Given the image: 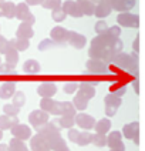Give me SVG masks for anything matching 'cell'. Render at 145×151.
<instances>
[{"instance_id": "obj_34", "label": "cell", "mask_w": 145, "mask_h": 151, "mask_svg": "<svg viewBox=\"0 0 145 151\" xmlns=\"http://www.w3.org/2000/svg\"><path fill=\"white\" fill-rule=\"evenodd\" d=\"M53 47H61L60 44L54 42V40H51V39H46V40H43L40 44H39V50L40 51H46V50H50Z\"/></svg>"}, {"instance_id": "obj_15", "label": "cell", "mask_w": 145, "mask_h": 151, "mask_svg": "<svg viewBox=\"0 0 145 151\" xmlns=\"http://www.w3.org/2000/svg\"><path fill=\"white\" fill-rule=\"evenodd\" d=\"M30 147H31V151H51L49 143L46 141V138L39 133L30 138Z\"/></svg>"}, {"instance_id": "obj_48", "label": "cell", "mask_w": 145, "mask_h": 151, "mask_svg": "<svg viewBox=\"0 0 145 151\" xmlns=\"http://www.w3.org/2000/svg\"><path fill=\"white\" fill-rule=\"evenodd\" d=\"M1 138H3V131L0 130V140H1Z\"/></svg>"}, {"instance_id": "obj_44", "label": "cell", "mask_w": 145, "mask_h": 151, "mask_svg": "<svg viewBox=\"0 0 145 151\" xmlns=\"http://www.w3.org/2000/svg\"><path fill=\"white\" fill-rule=\"evenodd\" d=\"M43 0H26V3L27 4H30V6H37V4H41Z\"/></svg>"}, {"instance_id": "obj_45", "label": "cell", "mask_w": 145, "mask_h": 151, "mask_svg": "<svg viewBox=\"0 0 145 151\" xmlns=\"http://www.w3.org/2000/svg\"><path fill=\"white\" fill-rule=\"evenodd\" d=\"M138 44H139V37H136L135 39V43H134V49H135V51L138 53V50H139V47H138Z\"/></svg>"}, {"instance_id": "obj_28", "label": "cell", "mask_w": 145, "mask_h": 151, "mask_svg": "<svg viewBox=\"0 0 145 151\" xmlns=\"http://www.w3.org/2000/svg\"><path fill=\"white\" fill-rule=\"evenodd\" d=\"M93 135L90 131H87V130H84L83 133H78V135H77V140L74 144H78V145H88V144L93 143Z\"/></svg>"}, {"instance_id": "obj_3", "label": "cell", "mask_w": 145, "mask_h": 151, "mask_svg": "<svg viewBox=\"0 0 145 151\" xmlns=\"http://www.w3.org/2000/svg\"><path fill=\"white\" fill-rule=\"evenodd\" d=\"M94 96H95V88H94V86L87 84V83L80 84L78 93L76 94V97H74V100H73V104H74L76 110H85L87 109L88 101L91 100Z\"/></svg>"}, {"instance_id": "obj_6", "label": "cell", "mask_w": 145, "mask_h": 151, "mask_svg": "<svg viewBox=\"0 0 145 151\" xmlns=\"http://www.w3.org/2000/svg\"><path fill=\"white\" fill-rule=\"evenodd\" d=\"M104 103H105V114L108 117H112L117 113V110L119 109V106H121V97L114 94V93H111L104 99Z\"/></svg>"}, {"instance_id": "obj_40", "label": "cell", "mask_w": 145, "mask_h": 151, "mask_svg": "<svg viewBox=\"0 0 145 151\" xmlns=\"http://www.w3.org/2000/svg\"><path fill=\"white\" fill-rule=\"evenodd\" d=\"M9 47H10V42L7 39H4L3 36H0V54H6Z\"/></svg>"}, {"instance_id": "obj_5", "label": "cell", "mask_w": 145, "mask_h": 151, "mask_svg": "<svg viewBox=\"0 0 145 151\" xmlns=\"http://www.w3.org/2000/svg\"><path fill=\"white\" fill-rule=\"evenodd\" d=\"M117 23L119 27H129V29H138L139 27V16L122 12L117 16Z\"/></svg>"}, {"instance_id": "obj_47", "label": "cell", "mask_w": 145, "mask_h": 151, "mask_svg": "<svg viewBox=\"0 0 145 151\" xmlns=\"http://www.w3.org/2000/svg\"><path fill=\"white\" fill-rule=\"evenodd\" d=\"M0 16H3V1H0Z\"/></svg>"}, {"instance_id": "obj_27", "label": "cell", "mask_w": 145, "mask_h": 151, "mask_svg": "<svg viewBox=\"0 0 145 151\" xmlns=\"http://www.w3.org/2000/svg\"><path fill=\"white\" fill-rule=\"evenodd\" d=\"M6 63L10 64V66H13V67H16L17 61H19V51L10 44V47H9V50L6 51Z\"/></svg>"}, {"instance_id": "obj_46", "label": "cell", "mask_w": 145, "mask_h": 151, "mask_svg": "<svg viewBox=\"0 0 145 151\" xmlns=\"http://www.w3.org/2000/svg\"><path fill=\"white\" fill-rule=\"evenodd\" d=\"M0 151H9V145H6V144H0Z\"/></svg>"}, {"instance_id": "obj_33", "label": "cell", "mask_w": 145, "mask_h": 151, "mask_svg": "<svg viewBox=\"0 0 145 151\" xmlns=\"http://www.w3.org/2000/svg\"><path fill=\"white\" fill-rule=\"evenodd\" d=\"M41 6L44 9H49V10H57V9H61L63 1L61 0H43Z\"/></svg>"}, {"instance_id": "obj_18", "label": "cell", "mask_w": 145, "mask_h": 151, "mask_svg": "<svg viewBox=\"0 0 145 151\" xmlns=\"http://www.w3.org/2000/svg\"><path fill=\"white\" fill-rule=\"evenodd\" d=\"M87 43V39H85L83 34L77 33V32H71L68 33V44L73 46L74 49H83Z\"/></svg>"}, {"instance_id": "obj_19", "label": "cell", "mask_w": 145, "mask_h": 151, "mask_svg": "<svg viewBox=\"0 0 145 151\" xmlns=\"http://www.w3.org/2000/svg\"><path fill=\"white\" fill-rule=\"evenodd\" d=\"M37 93L41 96V99H51L57 93V86L53 83H43L39 86Z\"/></svg>"}, {"instance_id": "obj_38", "label": "cell", "mask_w": 145, "mask_h": 151, "mask_svg": "<svg viewBox=\"0 0 145 151\" xmlns=\"http://www.w3.org/2000/svg\"><path fill=\"white\" fill-rule=\"evenodd\" d=\"M3 111H4V114H7V116L16 117L17 114H19V111H20V107H17V106H14V104L11 103V104H6V106L3 107Z\"/></svg>"}, {"instance_id": "obj_23", "label": "cell", "mask_w": 145, "mask_h": 151, "mask_svg": "<svg viewBox=\"0 0 145 151\" xmlns=\"http://www.w3.org/2000/svg\"><path fill=\"white\" fill-rule=\"evenodd\" d=\"M77 4L84 16H93L95 12V4L91 0H77Z\"/></svg>"}, {"instance_id": "obj_29", "label": "cell", "mask_w": 145, "mask_h": 151, "mask_svg": "<svg viewBox=\"0 0 145 151\" xmlns=\"http://www.w3.org/2000/svg\"><path fill=\"white\" fill-rule=\"evenodd\" d=\"M9 151H29L27 145L24 144L23 140L20 138H11L10 140V144H9Z\"/></svg>"}, {"instance_id": "obj_20", "label": "cell", "mask_w": 145, "mask_h": 151, "mask_svg": "<svg viewBox=\"0 0 145 151\" xmlns=\"http://www.w3.org/2000/svg\"><path fill=\"white\" fill-rule=\"evenodd\" d=\"M31 26L33 24H30V23L21 22V24L19 26V29H17V32H16V37H19V39H26V40L31 39L34 34Z\"/></svg>"}, {"instance_id": "obj_25", "label": "cell", "mask_w": 145, "mask_h": 151, "mask_svg": "<svg viewBox=\"0 0 145 151\" xmlns=\"http://www.w3.org/2000/svg\"><path fill=\"white\" fill-rule=\"evenodd\" d=\"M94 130H95V133H98V134H107V133H110L111 120L110 118H101L100 121H97V123H95Z\"/></svg>"}, {"instance_id": "obj_1", "label": "cell", "mask_w": 145, "mask_h": 151, "mask_svg": "<svg viewBox=\"0 0 145 151\" xmlns=\"http://www.w3.org/2000/svg\"><path fill=\"white\" fill-rule=\"evenodd\" d=\"M124 43L119 40V37L114 36L110 29L105 33L98 34L91 40V47L88 49L90 59H100L105 63H112V59L122 51Z\"/></svg>"}, {"instance_id": "obj_22", "label": "cell", "mask_w": 145, "mask_h": 151, "mask_svg": "<svg viewBox=\"0 0 145 151\" xmlns=\"http://www.w3.org/2000/svg\"><path fill=\"white\" fill-rule=\"evenodd\" d=\"M111 10H112L111 6L105 1V0H100V3L95 4V12H94V14L98 17V19H104V17L110 16Z\"/></svg>"}, {"instance_id": "obj_16", "label": "cell", "mask_w": 145, "mask_h": 151, "mask_svg": "<svg viewBox=\"0 0 145 151\" xmlns=\"http://www.w3.org/2000/svg\"><path fill=\"white\" fill-rule=\"evenodd\" d=\"M10 131H11V134L14 135L16 138H20L23 141L31 138V130H30V127H27L26 124H16V126H13L10 128Z\"/></svg>"}, {"instance_id": "obj_42", "label": "cell", "mask_w": 145, "mask_h": 151, "mask_svg": "<svg viewBox=\"0 0 145 151\" xmlns=\"http://www.w3.org/2000/svg\"><path fill=\"white\" fill-rule=\"evenodd\" d=\"M76 90H77V83L64 84V93H67V94H73V93H76Z\"/></svg>"}, {"instance_id": "obj_11", "label": "cell", "mask_w": 145, "mask_h": 151, "mask_svg": "<svg viewBox=\"0 0 145 151\" xmlns=\"http://www.w3.org/2000/svg\"><path fill=\"white\" fill-rule=\"evenodd\" d=\"M16 17L21 22H26V23H30L33 24L36 22V17L30 13V9H29V4L27 3H20L16 6Z\"/></svg>"}, {"instance_id": "obj_17", "label": "cell", "mask_w": 145, "mask_h": 151, "mask_svg": "<svg viewBox=\"0 0 145 151\" xmlns=\"http://www.w3.org/2000/svg\"><path fill=\"white\" fill-rule=\"evenodd\" d=\"M61 9L66 12V14H68V16H71V17H77V19H78V17L84 16V14L81 13L80 7H78L77 1H74V0H66V1H63Z\"/></svg>"}, {"instance_id": "obj_10", "label": "cell", "mask_w": 145, "mask_h": 151, "mask_svg": "<svg viewBox=\"0 0 145 151\" xmlns=\"http://www.w3.org/2000/svg\"><path fill=\"white\" fill-rule=\"evenodd\" d=\"M122 134H124L125 138L132 140L135 144H139V123L134 121V123H129L127 126H124Z\"/></svg>"}, {"instance_id": "obj_41", "label": "cell", "mask_w": 145, "mask_h": 151, "mask_svg": "<svg viewBox=\"0 0 145 151\" xmlns=\"http://www.w3.org/2000/svg\"><path fill=\"white\" fill-rule=\"evenodd\" d=\"M13 70H14V67L7 63L0 64V74H13Z\"/></svg>"}, {"instance_id": "obj_12", "label": "cell", "mask_w": 145, "mask_h": 151, "mask_svg": "<svg viewBox=\"0 0 145 151\" xmlns=\"http://www.w3.org/2000/svg\"><path fill=\"white\" fill-rule=\"evenodd\" d=\"M85 67H87L88 71L95 73V74H105L108 71L107 70V63L100 59H90L85 63Z\"/></svg>"}, {"instance_id": "obj_49", "label": "cell", "mask_w": 145, "mask_h": 151, "mask_svg": "<svg viewBox=\"0 0 145 151\" xmlns=\"http://www.w3.org/2000/svg\"><path fill=\"white\" fill-rule=\"evenodd\" d=\"M111 151H112V150H111Z\"/></svg>"}, {"instance_id": "obj_31", "label": "cell", "mask_w": 145, "mask_h": 151, "mask_svg": "<svg viewBox=\"0 0 145 151\" xmlns=\"http://www.w3.org/2000/svg\"><path fill=\"white\" fill-rule=\"evenodd\" d=\"M3 17L7 19L16 17V6L11 1H3Z\"/></svg>"}, {"instance_id": "obj_26", "label": "cell", "mask_w": 145, "mask_h": 151, "mask_svg": "<svg viewBox=\"0 0 145 151\" xmlns=\"http://www.w3.org/2000/svg\"><path fill=\"white\" fill-rule=\"evenodd\" d=\"M40 64L36 61V60H27L24 64H23V71H24L26 74H39L40 73Z\"/></svg>"}, {"instance_id": "obj_7", "label": "cell", "mask_w": 145, "mask_h": 151, "mask_svg": "<svg viewBox=\"0 0 145 151\" xmlns=\"http://www.w3.org/2000/svg\"><path fill=\"white\" fill-rule=\"evenodd\" d=\"M49 113L47 111H44V110H34L31 111L30 114H29V121H30V124L34 127V128H39V127L44 126L46 123H49Z\"/></svg>"}, {"instance_id": "obj_4", "label": "cell", "mask_w": 145, "mask_h": 151, "mask_svg": "<svg viewBox=\"0 0 145 151\" xmlns=\"http://www.w3.org/2000/svg\"><path fill=\"white\" fill-rule=\"evenodd\" d=\"M114 66H117L119 68H124V70H128L129 73L138 76V57L136 56H131V54H125V53H118L114 59H112V63Z\"/></svg>"}, {"instance_id": "obj_35", "label": "cell", "mask_w": 145, "mask_h": 151, "mask_svg": "<svg viewBox=\"0 0 145 151\" xmlns=\"http://www.w3.org/2000/svg\"><path fill=\"white\" fill-rule=\"evenodd\" d=\"M93 144L95 147H105L107 145V135L95 133L93 135Z\"/></svg>"}, {"instance_id": "obj_39", "label": "cell", "mask_w": 145, "mask_h": 151, "mask_svg": "<svg viewBox=\"0 0 145 151\" xmlns=\"http://www.w3.org/2000/svg\"><path fill=\"white\" fill-rule=\"evenodd\" d=\"M108 29H110V27H108V24H107L105 22H102V20H98V22L95 23V33H97V34L105 33Z\"/></svg>"}, {"instance_id": "obj_2", "label": "cell", "mask_w": 145, "mask_h": 151, "mask_svg": "<svg viewBox=\"0 0 145 151\" xmlns=\"http://www.w3.org/2000/svg\"><path fill=\"white\" fill-rule=\"evenodd\" d=\"M36 130H37L39 134H41L43 137L46 138V141L49 143L51 151H54L59 145H61V144L64 143L63 137L60 134V130L54 126V124H51V123H46L44 126L39 127V128H36Z\"/></svg>"}, {"instance_id": "obj_36", "label": "cell", "mask_w": 145, "mask_h": 151, "mask_svg": "<svg viewBox=\"0 0 145 151\" xmlns=\"http://www.w3.org/2000/svg\"><path fill=\"white\" fill-rule=\"evenodd\" d=\"M13 99V104L14 106H17V107H23L24 106V103H26V96H24V93H21V91H16L14 93V96L11 97Z\"/></svg>"}, {"instance_id": "obj_9", "label": "cell", "mask_w": 145, "mask_h": 151, "mask_svg": "<svg viewBox=\"0 0 145 151\" xmlns=\"http://www.w3.org/2000/svg\"><path fill=\"white\" fill-rule=\"evenodd\" d=\"M107 145L112 151H125V145L122 143V135L119 131H112L107 135Z\"/></svg>"}, {"instance_id": "obj_14", "label": "cell", "mask_w": 145, "mask_h": 151, "mask_svg": "<svg viewBox=\"0 0 145 151\" xmlns=\"http://www.w3.org/2000/svg\"><path fill=\"white\" fill-rule=\"evenodd\" d=\"M111 6L112 10H117L119 13L128 12L135 6V0H105Z\"/></svg>"}, {"instance_id": "obj_43", "label": "cell", "mask_w": 145, "mask_h": 151, "mask_svg": "<svg viewBox=\"0 0 145 151\" xmlns=\"http://www.w3.org/2000/svg\"><path fill=\"white\" fill-rule=\"evenodd\" d=\"M54 151H71V150L68 148L67 144H66V141H64V143L61 144V145H59V147H57V148H56Z\"/></svg>"}, {"instance_id": "obj_37", "label": "cell", "mask_w": 145, "mask_h": 151, "mask_svg": "<svg viewBox=\"0 0 145 151\" xmlns=\"http://www.w3.org/2000/svg\"><path fill=\"white\" fill-rule=\"evenodd\" d=\"M66 12L63 10V9H57V10H53V13H51V19L54 20V22H57V23H61V22H64L66 20Z\"/></svg>"}, {"instance_id": "obj_21", "label": "cell", "mask_w": 145, "mask_h": 151, "mask_svg": "<svg viewBox=\"0 0 145 151\" xmlns=\"http://www.w3.org/2000/svg\"><path fill=\"white\" fill-rule=\"evenodd\" d=\"M14 93H16V83L9 81V83L1 84V87H0V99L9 100V99H11L14 96Z\"/></svg>"}, {"instance_id": "obj_8", "label": "cell", "mask_w": 145, "mask_h": 151, "mask_svg": "<svg viewBox=\"0 0 145 151\" xmlns=\"http://www.w3.org/2000/svg\"><path fill=\"white\" fill-rule=\"evenodd\" d=\"M68 33H70V30H66L61 26H56L54 29H51L50 39L54 40L57 44H60L61 47H64L66 44H68Z\"/></svg>"}, {"instance_id": "obj_24", "label": "cell", "mask_w": 145, "mask_h": 151, "mask_svg": "<svg viewBox=\"0 0 145 151\" xmlns=\"http://www.w3.org/2000/svg\"><path fill=\"white\" fill-rule=\"evenodd\" d=\"M16 124H19L17 116L16 117H11V116H7V114L0 116V130H1V131L9 130V128H11L13 126H16Z\"/></svg>"}, {"instance_id": "obj_32", "label": "cell", "mask_w": 145, "mask_h": 151, "mask_svg": "<svg viewBox=\"0 0 145 151\" xmlns=\"http://www.w3.org/2000/svg\"><path fill=\"white\" fill-rule=\"evenodd\" d=\"M59 124L63 128H71V127L76 124V116H71V114H63V117L59 120Z\"/></svg>"}, {"instance_id": "obj_13", "label": "cell", "mask_w": 145, "mask_h": 151, "mask_svg": "<svg viewBox=\"0 0 145 151\" xmlns=\"http://www.w3.org/2000/svg\"><path fill=\"white\" fill-rule=\"evenodd\" d=\"M95 118L93 116H90V114H85V113H81V114H76V124L80 128H83V130H87V131H90L91 128L95 127Z\"/></svg>"}, {"instance_id": "obj_30", "label": "cell", "mask_w": 145, "mask_h": 151, "mask_svg": "<svg viewBox=\"0 0 145 151\" xmlns=\"http://www.w3.org/2000/svg\"><path fill=\"white\" fill-rule=\"evenodd\" d=\"M10 44H11L17 51H26L29 49V46H30L29 40H26V39H19V37L10 40Z\"/></svg>"}]
</instances>
